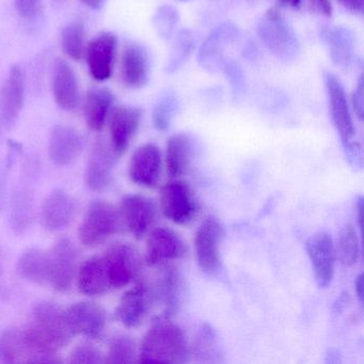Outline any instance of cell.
<instances>
[{
    "instance_id": "1",
    "label": "cell",
    "mask_w": 364,
    "mask_h": 364,
    "mask_svg": "<svg viewBox=\"0 0 364 364\" xmlns=\"http://www.w3.org/2000/svg\"><path fill=\"white\" fill-rule=\"evenodd\" d=\"M31 360L39 355H54L73 340L65 310L50 301L38 302L31 311L28 327L23 330Z\"/></svg>"
},
{
    "instance_id": "2",
    "label": "cell",
    "mask_w": 364,
    "mask_h": 364,
    "mask_svg": "<svg viewBox=\"0 0 364 364\" xmlns=\"http://www.w3.org/2000/svg\"><path fill=\"white\" fill-rule=\"evenodd\" d=\"M189 358L186 334L169 318L157 317L138 347L137 361L144 363H185Z\"/></svg>"
},
{
    "instance_id": "3",
    "label": "cell",
    "mask_w": 364,
    "mask_h": 364,
    "mask_svg": "<svg viewBox=\"0 0 364 364\" xmlns=\"http://www.w3.org/2000/svg\"><path fill=\"white\" fill-rule=\"evenodd\" d=\"M120 210L105 200H93L78 228L80 242L87 248H95L108 238L124 231Z\"/></svg>"
},
{
    "instance_id": "4",
    "label": "cell",
    "mask_w": 364,
    "mask_h": 364,
    "mask_svg": "<svg viewBox=\"0 0 364 364\" xmlns=\"http://www.w3.org/2000/svg\"><path fill=\"white\" fill-rule=\"evenodd\" d=\"M257 36L268 52L278 60L291 63L299 57L301 52L299 38L278 12H268L259 21Z\"/></svg>"
},
{
    "instance_id": "5",
    "label": "cell",
    "mask_w": 364,
    "mask_h": 364,
    "mask_svg": "<svg viewBox=\"0 0 364 364\" xmlns=\"http://www.w3.org/2000/svg\"><path fill=\"white\" fill-rule=\"evenodd\" d=\"M225 237V225L215 216L204 218L196 232V259L201 272L208 276H217L221 272V246Z\"/></svg>"
},
{
    "instance_id": "6",
    "label": "cell",
    "mask_w": 364,
    "mask_h": 364,
    "mask_svg": "<svg viewBox=\"0 0 364 364\" xmlns=\"http://www.w3.org/2000/svg\"><path fill=\"white\" fill-rule=\"evenodd\" d=\"M159 206L166 218L178 225H187L197 218L200 204L188 183L172 178L161 189Z\"/></svg>"
},
{
    "instance_id": "7",
    "label": "cell",
    "mask_w": 364,
    "mask_h": 364,
    "mask_svg": "<svg viewBox=\"0 0 364 364\" xmlns=\"http://www.w3.org/2000/svg\"><path fill=\"white\" fill-rule=\"evenodd\" d=\"M323 80L330 118L336 133L340 136L341 144L345 151L357 144L355 140V123L351 116L348 100L342 82L333 73L326 72Z\"/></svg>"
},
{
    "instance_id": "8",
    "label": "cell",
    "mask_w": 364,
    "mask_h": 364,
    "mask_svg": "<svg viewBox=\"0 0 364 364\" xmlns=\"http://www.w3.org/2000/svg\"><path fill=\"white\" fill-rule=\"evenodd\" d=\"M112 289H122L139 279L142 259L137 248L131 244L112 245L104 253Z\"/></svg>"
},
{
    "instance_id": "9",
    "label": "cell",
    "mask_w": 364,
    "mask_h": 364,
    "mask_svg": "<svg viewBox=\"0 0 364 364\" xmlns=\"http://www.w3.org/2000/svg\"><path fill=\"white\" fill-rule=\"evenodd\" d=\"M155 304H161V318H170L181 310L186 297V281L182 272L172 264L161 265L155 283H152Z\"/></svg>"
},
{
    "instance_id": "10",
    "label": "cell",
    "mask_w": 364,
    "mask_h": 364,
    "mask_svg": "<svg viewBox=\"0 0 364 364\" xmlns=\"http://www.w3.org/2000/svg\"><path fill=\"white\" fill-rule=\"evenodd\" d=\"M136 281V284L123 294L116 308L117 319L129 329L140 327L155 306L152 283L146 279Z\"/></svg>"
},
{
    "instance_id": "11",
    "label": "cell",
    "mask_w": 364,
    "mask_h": 364,
    "mask_svg": "<svg viewBox=\"0 0 364 364\" xmlns=\"http://www.w3.org/2000/svg\"><path fill=\"white\" fill-rule=\"evenodd\" d=\"M240 36V29L233 23L225 22L215 27L204 40L198 53L200 67L210 73L223 69L228 60V50L237 42Z\"/></svg>"
},
{
    "instance_id": "12",
    "label": "cell",
    "mask_w": 364,
    "mask_h": 364,
    "mask_svg": "<svg viewBox=\"0 0 364 364\" xmlns=\"http://www.w3.org/2000/svg\"><path fill=\"white\" fill-rule=\"evenodd\" d=\"M50 282L55 291H69L73 285L78 270L77 248L69 238H61L48 252Z\"/></svg>"
},
{
    "instance_id": "13",
    "label": "cell",
    "mask_w": 364,
    "mask_h": 364,
    "mask_svg": "<svg viewBox=\"0 0 364 364\" xmlns=\"http://www.w3.org/2000/svg\"><path fill=\"white\" fill-rule=\"evenodd\" d=\"M186 253V242L170 228H155L149 232L144 255V261L149 266L172 263L183 259Z\"/></svg>"
},
{
    "instance_id": "14",
    "label": "cell",
    "mask_w": 364,
    "mask_h": 364,
    "mask_svg": "<svg viewBox=\"0 0 364 364\" xmlns=\"http://www.w3.org/2000/svg\"><path fill=\"white\" fill-rule=\"evenodd\" d=\"M121 216L125 229L131 232L137 240H142L152 230L157 218V206L155 202L139 193H129L121 200Z\"/></svg>"
},
{
    "instance_id": "15",
    "label": "cell",
    "mask_w": 364,
    "mask_h": 364,
    "mask_svg": "<svg viewBox=\"0 0 364 364\" xmlns=\"http://www.w3.org/2000/svg\"><path fill=\"white\" fill-rule=\"evenodd\" d=\"M306 249L317 285L321 289H327L336 272V252L333 238L327 232H317L306 240Z\"/></svg>"
},
{
    "instance_id": "16",
    "label": "cell",
    "mask_w": 364,
    "mask_h": 364,
    "mask_svg": "<svg viewBox=\"0 0 364 364\" xmlns=\"http://www.w3.org/2000/svg\"><path fill=\"white\" fill-rule=\"evenodd\" d=\"M65 313L75 336L97 341L105 333L107 313L101 304L95 301L76 302L65 309Z\"/></svg>"
},
{
    "instance_id": "17",
    "label": "cell",
    "mask_w": 364,
    "mask_h": 364,
    "mask_svg": "<svg viewBox=\"0 0 364 364\" xmlns=\"http://www.w3.org/2000/svg\"><path fill=\"white\" fill-rule=\"evenodd\" d=\"M163 154L154 144H144L136 149L129 166L132 182L146 188H156L163 171Z\"/></svg>"
},
{
    "instance_id": "18",
    "label": "cell",
    "mask_w": 364,
    "mask_h": 364,
    "mask_svg": "<svg viewBox=\"0 0 364 364\" xmlns=\"http://www.w3.org/2000/svg\"><path fill=\"white\" fill-rule=\"evenodd\" d=\"M109 144L117 156L127 152L142 120V110L134 106H118L110 112Z\"/></svg>"
},
{
    "instance_id": "19",
    "label": "cell",
    "mask_w": 364,
    "mask_h": 364,
    "mask_svg": "<svg viewBox=\"0 0 364 364\" xmlns=\"http://www.w3.org/2000/svg\"><path fill=\"white\" fill-rule=\"evenodd\" d=\"M118 38L114 33H99L95 36L85 50L86 63L93 80L105 82L109 80L114 71Z\"/></svg>"
},
{
    "instance_id": "20",
    "label": "cell",
    "mask_w": 364,
    "mask_h": 364,
    "mask_svg": "<svg viewBox=\"0 0 364 364\" xmlns=\"http://www.w3.org/2000/svg\"><path fill=\"white\" fill-rule=\"evenodd\" d=\"M117 159L109 142L105 139L95 141L85 170V183L90 191H101L110 184Z\"/></svg>"
},
{
    "instance_id": "21",
    "label": "cell",
    "mask_w": 364,
    "mask_h": 364,
    "mask_svg": "<svg viewBox=\"0 0 364 364\" xmlns=\"http://www.w3.org/2000/svg\"><path fill=\"white\" fill-rule=\"evenodd\" d=\"M85 139L82 134L69 125H56L48 137V156L58 167H67L82 154Z\"/></svg>"
},
{
    "instance_id": "22",
    "label": "cell",
    "mask_w": 364,
    "mask_h": 364,
    "mask_svg": "<svg viewBox=\"0 0 364 364\" xmlns=\"http://www.w3.org/2000/svg\"><path fill=\"white\" fill-rule=\"evenodd\" d=\"M24 102V73L20 65H14L10 68L0 93V119L6 129H12L16 125Z\"/></svg>"
},
{
    "instance_id": "23",
    "label": "cell",
    "mask_w": 364,
    "mask_h": 364,
    "mask_svg": "<svg viewBox=\"0 0 364 364\" xmlns=\"http://www.w3.org/2000/svg\"><path fill=\"white\" fill-rule=\"evenodd\" d=\"M76 213L74 198L63 189H54L46 196L41 205V223L48 231L65 229L73 221Z\"/></svg>"
},
{
    "instance_id": "24",
    "label": "cell",
    "mask_w": 364,
    "mask_h": 364,
    "mask_svg": "<svg viewBox=\"0 0 364 364\" xmlns=\"http://www.w3.org/2000/svg\"><path fill=\"white\" fill-rule=\"evenodd\" d=\"M197 152V144L193 136L180 133L171 136L167 141L165 165L171 178L186 176L191 170Z\"/></svg>"
},
{
    "instance_id": "25",
    "label": "cell",
    "mask_w": 364,
    "mask_h": 364,
    "mask_svg": "<svg viewBox=\"0 0 364 364\" xmlns=\"http://www.w3.org/2000/svg\"><path fill=\"white\" fill-rule=\"evenodd\" d=\"M151 61L148 50L139 43H131L123 52L121 77L131 89H140L150 80Z\"/></svg>"
},
{
    "instance_id": "26",
    "label": "cell",
    "mask_w": 364,
    "mask_h": 364,
    "mask_svg": "<svg viewBox=\"0 0 364 364\" xmlns=\"http://www.w3.org/2000/svg\"><path fill=\"white\" fill-rule=\"evenodd\" d=\"M53 95L61 109L72 112L80 104V88L77 78L71 65L61 58H57L53 67Z\"/></svg>"
},
{
    "instance_id": "27",
    "label": "cell",
    "mask_w": 364,
    "mask_h": 364,
    "mask_svg": "<svg viewBox=\"0 0 364 364\" xmlns=\"http://www.w3.org/2000/svg\"><path fill=\"white\" fill-rule=\"evenodd\" d=\"M330 58L336 67L347 69L355 63V38L345 26L326 27L321 33Z\"/></svg>"
},
{
    "instance_id": "28",
    "label": "cell",
    "mask_w": 364,
    "mask_h": 364,
    "mask_svg": "<svg viewBox=\"0 0 364 364\" xmlns=\"http://www.w3.org/2000/svg\"><path fill=\"white\" fill-rule=\"evenodd\" d=\"M76 281L80 291L89 297L105 295L112 289L105 259L92 257L78 267Z\"/></svg>"
},
{
    "instance_id": "29",
    "label": "cell",
    "mask_w": 364,
    "mask_h": 364,
    "mask_svg": "<svg viewBox=\"0 0 364 364\" xmlns=\"http://www.w3.org/2000/svg\"><path fill=\"white\" fill-rule=\"evenodd\" d=\"M191 357L204 363H219L223 361V349L216 330L208 323H200L189 342Z\"/></svg>"
},
{
    "instance_id": "30",
    "label": "cell",
    "mask_w": 364,
    "mask_h": 364,
    "mask_svg": "<svg viewBox=\"0 0 364 364\" xmlns=\"http://www.w3.org/2000/svg\"><path fill=\"white\" fill-rule=\"evenodd\" d=\"M114 103V93L108 88H97L89 91L85 100L84 117L91 131L101 132L104 129Z\"/></svg>"
},
{
    "instance_id": "31",
    "label": "cell",
    "mask_w": 364,
    "mask_h": 364,
    "mask_svg": "<svg viewBox=\"0 0 364 364\" xmlns=\"http://www.w3.org/2000/svg\"><path fill=\"white\" fill-rule=\"evenodd\" d=\"M16 272L24 280L43 285L50 282L48 253L40 248L27 249L18 257Z\"/></svg>"
},
{
    "instance_id": "32",
    "label": "cell",
    "mask_w": 364,
    "mask_h": 364,
    "mask_svg": "<svg viewBox=\"0 0 364 364\" xmlns=\"http://www.w3.org/2000/svg\"><path fill=\"white\" fill-rule=\"evenodd\" d=\"M35 216V198L26 188L14 191L10 204V227L16 235L24 234L33 223Z\"/></svg>"
},
{
    "instance_id": "33",
    "label": "cell",
    "mask_w": 364,
    "mask_h": 364,
    "mask_svg": "<svg viewBox=\"0 0 364 364\" xmlns=\"http://www.w3.org/2000/svg\"><path fill=\"white\" fill-rule=\"evenodd\" d=\"M31 353L25 343L24 333L18 328H9L0 336V359L6 363H27Z\"/></svg>"
},
{
    "instance_id": "34",
    "label": "cell",
    "mask_w": 364,
    "mask_h": 364,
    "mask_svg": "<svg viewBox=\"0 0 364 364\" xmlns=\"http://www.w3.org/2000/svg\"><path fill=\"white\" fill-rule=\"evenodd\" d=\"M196 48V37L191 29H181L174 35L173 44L165 65L167 74H174L183 67Z\"/></svg>"
},
{
    "instance_id": "35",
    "label": "cell",
    "mask_w": 364,
    "mask_h": 364,
    "mask_svg": "<svg viewBox=\"0 0 364 364\" xmlns=\"http://www.w3.org/2000/svg\"><path fill=\"white\" fill-rule=\"evenodd\" d=\"M336 259L344 266H353L357 263L360 255L359 236L353 223H346L338 234L336 240Z\"/></svg>"
},
{
    "instance_id": "36",
    "label": "cell",
    "mask_w": 364,
    "mask_h": 364,
    "mask_svg": "<svg viewBox=\"0 0 364 364\" xmlns=\"http://www.w3.org/2000/svg\"><path fill=\"white\" fill-rule=\"evenodd\" d=\"M180 109V99L173 91L168 90L157 99L153 109V124L159 132H167Z\"/></svg>"
},
{
    "instance_id": "37",
    "label": "cell",
    "mask_w": 364,
    "mask_h": 364,
    "mask_svg": "<svg viewBox=\"0 0 364 364\" xmlns=\"http://www.w3.org/2000/svg\"><path fill=\"white\" fill-rule=\"evenodd\" d=\"M86 31L82 22H72L63 28L61 33V46L63 53L69 58L80 61L85 54Z\"/></svg>"
},
{
    "instance_id": "38",
    "label": "cell",
    "mask_w": 364,
    "mask_h": 364,
    "mask_svg": "<svg viewBox=\"0 0 364 364\" xmlns=\"http://www.w3.org/2000/svg\"><path fill=\"white\" fill-rule=\"evenodd\" d=\"M138 347L135 340L127 334H119L110 341L105 363H132L137 361Z\"/></svg>"
},
{
    "instance_id": "39",
    "label": "cell",
    "mask_w": 364,
    "mask_h": 364,
    "mask_svg": "<svg viewBox=\"0 0 364 364\" xmlns=\"http://www.w3.org/2000/svg\"><path fill=\"white\" fill-rule=\"evenodd\" d=\"M180 14L171 5H163L157 8L152 18V24L157 36L164 41H169L176 33Z\"/></svg>"
},
{
    "instance_id": "40",
    "label": "cell",
    "mask_w": 364,
    "mask_h": 364,
    "mask_svg": "<svg viewBox=\"0 0 364 364\" xmlns=\"http://www.w3.org/2000/svg\"><path fill=\"white\" fill-rule=\"evenodd\" d=\"M69 362L72 364H102L105 363V355L95 345L82 343L71 351Z\"/></svg>"
},
{
    "instance_id": "41",
    "label": "cell",
    "mask_w": 364,
    "mask_h": 364,
    "mask_svg": "<svg viewBox=\"0 0 364 364\" xmlns=\"http://www.w3.org/2000/svg\"><path fill=\"white\" fill-rule=\"evenodd\" d=\"M223 70L228 80H229L233 97L240 99L244 95L245 88H246V80H245L242 68L235 60L228 59L223 65Z\"/></svg>"
},
{
    "instance_id": "42",
    "label": "cell",
    "mask_w": 364,
    "mask_h": 364,
    "mask_svg": "<svg viewBox=\"0 0 364 364\" xmlns=\"http://www.w3.org/2000/svg\"><path fill=\"white\" fill-rule=\"evenodd\" d=\"M14 4L23 20H35L41 14L42 0H14Z\"/></svg>"
},
{
    "instance_id": "43",
    "label": "cell",
    "mask_w": 364,
    "mask_h": 364,
    "mask_svg": "<svg viewBox=\"0 0 364 364\" xmlns=\"http://www.w3.org/2000/svg\"><path fill=\"white\" fill-rule=\"evenodd\" d=\"M364 82L363 75H360L358 78L357 84L353 91V97H351V105H353V112L359 121L363 120L364 114Z\"/></svg>"
},
{
    "instance_id": "44",
    "label": "cell",
    "mask_w": 364,
    "mask_h": 364,
    "mask_svg": "<svg viewBox=\"0 0 364 364\" xmlns=\"http://www.w3.org/2000/svg\"><path fill=\"white\" fill-rule=\"evenodd\" d=\"M11 165L5 161L3 165H0V210H3L6 202V193H7V174Z\"/></svg>"
},
{
    "instance_id": "45",
    "label": "cell",
    "mask_w": 364,
    "mask_h": 364,
    "mask_svg": "<svg viewBox=\"0 0 364 364\" xmlns=\"http://www.w3.org/2000/svg\"><path fill=\"white\" fill-rule=\"evenodd\" d=\"M308 1L315 11L326 16H331L332 6L330 0H308Z\"/></svg>"
},
{
    "instance_id": "46",
    "label": "cell",
    "mask_w": 364,
    "mask_h": 364,
    "mask_svg": "<svg viewBox=\"0 0 364 364\" xmlns=\"http://www.w3.org/2000/svg\"><path fill=\"white\" fill-rule=\"evenodd\" d=\"M343 7L346 8L353 14H362L363 12V0H338Z\"/></svg>"
},
{
    "instance_id": "47",
    "label": "cell",
    "mask_w": 364,
    "mask_h": 364,
    "mask_svg": "<svg viewBox=\"0 0 364 364\" xmlns=\"http://www.w3.org/2000/svg\"><path fill=\"white\" fill-rule=\"evenodd\" d=\"M355 289L358 299L362 304L363 302V276H362V274H360L355 279Z\"/></svg>"
},
{
    "instance_id": "48",
    "label": "cell",
    "mask_w": 364,
    "mask_h": 364,
    "mask_svg": "<svg viewBox=\"0 0 364 364\" xmlns=\"http://www.w3.org/2000/svg\"><path fill=\"white\" fill-rule=\"evenodd\" d=\"M86 7L92 10H101L105 6L107 0H80Z\"/></svg>"
},
{
    "instance_id": "49",
    "label": "cell",
    "mask_w": 364,
    "mask_h": 364,
    "mask_svg": "<svg viewBox=\"0 0 364 364\" xmlns=\"http://www.w3.org/2000/svg\"><path fill=\"white\" fill-rule=\"evenodd\" d=\"M362 212H363V198L360 197L357 202V220L360 231L362 229Z\"/></svg>"
},
{
    "instance_id": "50",
    "label": "cell",
    "mask_w": 364,
    "mask_h": 364,
    "mask_svg": "<svg viewBox=\"0 0 364 364\" xmlns=\"http://www.w3.org/2000/svg\"><path fill=\"white\" fill-rule=\"evenodd\" d=\"M283 5L289 6V7L297 8L301 3V0H281Z\"/></svg>"
},
{
    "instance_id": "51",
    "label": "cell",
    "mask_w": 364,
    "mask_h": 364,
    "mask_svg": "<svg viewBox=\"0 0 364 364\" xmlns=\"http://www.w3.org/2000/svg\"><path fill=\"white\" fill-rule=\"evenodd\" d=\"M53 3L57 4V5H61V4L65 3L67 0H52Z\"/></svg>"
},
{
    "instance_id": "52",
    "label": "cell",
    "mask_w": 364,
    "mask_h": 364,
    "mask_svg": "<svg viewBox=\"0 0 364 364\" xmlns=\"http://www.w3.org/2000/svg\"><path fill=\"white\" fill-rule=\"evenodd\" d=\"M0 272H1V257H0Z\"/></svg>"
},
{
    "instance_id": "53",
    "label": "cell",
    "mask_w": 364,
    "mask_h": 364,
    "mask_svg": "<svg viewBox=\"0 0 364 364\" xmlns=\"http://www.w3.org/2000/svg\"><path fill=\"white\" fill-rule=\"evenodd\" d=\"M0 123H1V119H0Z\"/></svg>"
}]
</instances>
